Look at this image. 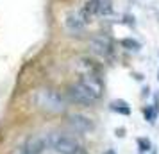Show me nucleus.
Listing matches in <instances>:
<instances>
[{"label":"nucleus","mask_w":159,"mask_h":154,"mask_svg":"<svg viewBox=\"0 0 159 154\" xmlns=\"http://www.w3.org/2000/svg\"><path fill=\"white\" fill-rule=\"evenodd\" d=\"M32 100L36 104V108H39L45 113H54L56 115V113H63L66 110V102L63 99V95L52 88L38 90L34 93V97H32Z\"/></svg>","instance_id":"7ed1b4c3"},{"label":"nucleus","mask_w":159,"mask_h":154,"mask_svg":"<svg viewBox=\"0 0 159 154\" xmlns=\"http://www.w3.org/2000/svg\"><path fill=\"white\" fill-rule=\"evenodd\" d=\"M89 18H91V15L84 7L80 11H72L65 18V27L70 34H80V32L86 30V25L89 23Z\"/></svg>","instance_id":"20e7f679"},{"label":"nucleus","mask_w":159,"mask_h":154,"mask_svg":"<svg viewBox=\"0 0 159 154\" xmlns=\"http://www.w3.org/2000/svg\"><path fill=\"white\" fill-rule=\"evenodd\" d=\"M88 45H89L91 52H95L97 56H100V58H104V59L111 58L113 52H115V45H113L111 38H109L107 34H95V36L89 38Z\"/></svg>","instance_id":"39448f33"},{"label":"nucleus","mask_w":159,"mask_h":154,"mask_svg":"<svg viewBox=\"0 0 159 154\" xmlns=\"http://www.w3.org/2000/svg\"><path fill=\"white\" fill-rule=\"evenodd\" d=\"M48 147V140H47V134H34V136H29L25 140V143L22 145L20 152L22 154H43Z\"/></svg>","instance_id":"423d86ee"},{"label":"nucleus","mask_w":159,"mask_h":154,"mask_svg":"<svg viewBox=\"0 0 159 154\" xmlns=\"http://www.w3.org/2000/svg\"><path fill=\"white\" fill-rule=\"evenodd\" d=\"M66 93L72 102L88 108L102 97V81L97 73H84L77 82L68 86Z\"/></svg>","instance_id":"f257e3e1"},{"label":"nucleus","mask_w":159,"mask_h":154,"mask_svg":"<svg viewBox=\"0 0 159 154\" xmlns=\"http://www.w3.org/2000/svg\"><path fill=\"white\" fill-rule=\"evenodd\" d=\"M157 81H159V72H157Z\"/></svg>","instance_id":"2eb2a0df"},{"label":"nucleus","mask_w":159,"mask_h":154,"mask_svg":"<svg viewBox=\"0 0 159 154\" xmlns=\"http://www.w3.org/2000/svg\"><path fill=\"white\" fill-rule=\"evenodd\" d=\"M84 9H86L89 15L109 16L113 13V2L111 0H88Z\"/></svg>","instance_id":"6e6552de"},{"label":"nucleus","mask_w":159,"mask_h":154,"mask_svg":"<svg viewBox=\"0 0 159 154\" xmlns=\"http://www.w3.org/2000/svg\"><path fill=\"white\" fill-rule=\"evenodd\" d=\"M20 154H22V152H20Z\"/></svg>","instance_id":"dca6fc26"},{"label":"nucleus","mask_w":159,"mask_h":154,"mask_svg":"<svg viewBox=\"0 0 159 154\" xmlns=\"http://www.w3.org/2000/svg\"><path fill=\"white\" fill-rule=\"evenodd\" d=\"M115 134L118 136V138H123V136H125V129H123V127H118V129L115 131Z\"/></svg>","instance_id":"ddd939ff"},{"label":"nucleus","mask_w":159,"mask_h":154,"mask_svg":"<svg viewBox=\"0 0 159 154\" xmlns=\"http://www.w3.org/2000/svg\"><path fill=\"white\" fill-rule=\"evenodd\" d=\"M157 115H159V111L154 110V106H145L143 108V117H145V120H147L148 124H154L156 118H157Z\"/></svg>","instance_id":"9b49d317"},{"label":"nucleus","mask_w":159,"mask_h":154,"mask_svg":"<svg viewBox=\"0 0 159 154\" xmlns=\"http://www.w3.org/2000/svg\"><path fill=\"white\" fill-rule=\"evenodd\" d=\"M48 147L57 154H88L75 136L63 131H50L47 134Z\"/></svg>","instance_id":"f03ea898"},{"label":"nucleus","mask_w":159,"mask_h":154,"mask_svg":"<svg viewBox=\"0 0 159 154\" xmlns=\"http://www.w3.org/2000/svg\"><path fill=\"white\" fill-rule=\"evenodd\" d=\"M68 124L72 125V129L75 133H89L95 129V124L93 120L82 113H72L68 117Z\"/></svg>","instance_id":"0eeeda50"},{"label":"nucleus","mask_w":159,"mask_h":154,"mask_svg":"<svg viewBox=\"0 0 159 154\" xmlns=\"http://www.w3.org/2000/svg\"><path fill=\"white\" fill-rule=\"evenodd\" d=\"M109 108H111V111H115L118 115H123V117H129L130 115V106H129V102L123 100V99L113 100V102L109 104Z\"/></svg>","instance_id":"1a4fd4ad"},{"label":"nucleus","mask_w":159,"mask_h":154,"mask_svg":"<svg viewBox=\"0 0 159 154\" xmlns=\"http://www.w3.org/2000/svg\"><path fill=\"white\" fill-rule=\"evenodd\" d=\"M104 154H116V152H115V151H113V149H107V151H106V152H104Z\"/></svg>","instance_id":"4468645a"},{"label":"nucleus","mask_w":159,"mask_h":154,"mask_svg":"<svg viewBox=\"0 0 159 154\" xmlns=\"http://www.w3.org/2000/svg\"><path fill=\"white\" fill-rule=\"evenodd\" d=\"M120 45H122L123 49L134 50V52H138L141 49V43H139L138 40H134V38H122V40H120Z\"/></svg>","instance_id":"9d476101"},{"label":"nucleus","mask_w":159,"mask_h":154,"mask_svg":"<svg viewBox=\"0 0 159 154\" xmlns=\"http://www.w3.org/2000/svg\"><path fill=\"white\" fill-rule=\"evenodd\" d=\"M138 143V149H139V154H145V152H150L152 151V143L148 138H145V136H139V138L136 140Z\"/></svg>","instance_id":"f8f14e48"}]
</instances>
